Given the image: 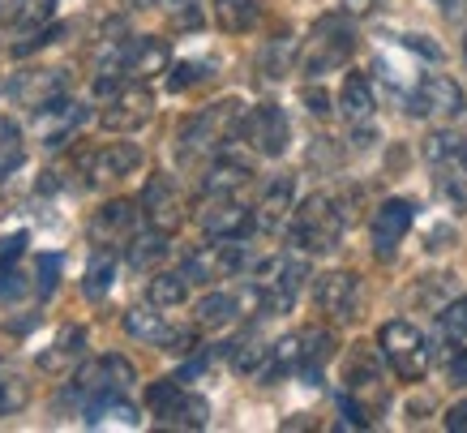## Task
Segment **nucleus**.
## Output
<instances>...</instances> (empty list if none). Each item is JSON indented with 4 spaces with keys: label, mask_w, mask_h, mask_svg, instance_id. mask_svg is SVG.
<instances>
[{
    "label": "nucleus",
    "mask_w": 467,
    "mask_h": 433,
    "mask_svg": "<svg viewBox=\"0 0 467 433\" xmlns=\"http://www.w3.org/2000/svg\"><path fill=\"white\" fill-rule=\"evenodd\" d=\"M57 275H60V258L57 253H39V266H35V292H39V301H47L57 292Z\"/></svg>",
    "instance_id": "obj_41"
},
{
    "label": "nucleus",
    "mask_w": 467,
    "mask_h": 433,
    "mask_svg": "<svg viewBox=\"0 0 467 433\" xmlns=\"http://www.w3.org/2000/svg\"><path fill=\"white\" fill-rule=\"evenodd\" d=\"M348 395H352L356 404L365 407L368 417L386 404V386H382V361L373 356V348H360L352 352V361H348Z\"/></svg>",
    "instance_id": "obj_13"
},
{
    "label": "nucleus",
    "mask_w": 467,
    "mask_h": 433,
    "mask_svg": "<svg viewBox=\"0 0 467 433\" xmlns=\"http://www.w3.org/2000/svg\"><path fill=\"white\" fill-rule=\"evenodd\" d=\"M378 343H382V356L390 361V369H395L403 382H420L429 369V361H433V348H429V339L411 326V322L395 318L386 322L382 331H378Z\"/></svg>",
    "instance_id": "obj_5"
},
{
    "label": "nucleus",
    "mask_w": 467,
    "mask_h": 433,
    "mask_svg": "<svg viewBox=\"0 0 467 433\" xmlns=\"http://www.w3.org/2000/svg\"><path fill=\"white\" fill-rule=\"evenodd\" d=\"M103 420H120V425H138V407L125 404L120 391H95L90 404H86V425L99 429Z\"/></svg>",
    "instance_id": "obj_28"
},
{
    "label": "nucleus",
    "mask_w": 467,
    "mask_h": 433,
    "mask_svg": "<svg viewBox=\"0 0 467 433\" xmlns=\"http://www.w3.org/2000/svg\"><path fill=\"white\" fill-rule=\"evenodd\" d=\"M438 322H441V335L454 339V343H463V339H467V296L451 301V305L438 313Z\"/></svg>",
    "instance_id": "obj_39"
},
{
    "label": "nucleus",
    "mask_w": 467,
    "mask_h": 433,
    "mask_svg": "<svg viewBox=\"0 0 467 433\" xmlns=\"http://www.w3.org/2000/svg\"><path fill=\"white\" fill-rule=\"evenodd\" d=\"M257 17H262L257 0H214V22H219V30H227V35L254 30Z\"/></svg>",
    "instance_id": "obj_30"
},
{
    "label": "nucleus",
    "mask_w": 467,
    "mask_h": 433,
    "mask_svg": "<svg viewBox=\"0 0 467 433\" xmlns=\"http://www.w3.org/2000/svg\"><path fill=\"white\" fill-rule=\"evenodd\" d=\"M142 215L150 227H163V232H171V227H181L184 219V202H181V189H176V181L171 176H150L142 189Z\"/></svg>",
    "instance_id": "obj_19"
},
{
    "label": "nucleus",
    "mask_w": 467,
    "mask_h": 433,
    "mask_svg": "<svg viewBox=\"0 0 467 433\" xmlns=\"http://www.w3.org/2000/svg\"><path fill=\"white\" fill-rule=\"evenodd\" d=\"M411 48V52H420V57H429V60H441V48L438 43H429L425 35H408V39H403Z\"/></svg>",
    "instance_id": "obj_49"
},
{
    "label": "nucleus",
    "mask_w": 467,
    "mask_h": 433,
    "mask_svg": "<svg viewBox=\"0 0 467 433\" xmlns=\"http://www.w3.org/2000/svg\"><path fill=\"white\" fill-rule=\"evenodd\" d=\"M86 116H90V112H86L78 99H69V95L52 99L47 108H39V112H35V129H39V142L57 151V146H65V142H69L73 133L86 125Z\"/></svg>",
    "instance_id": "obj_14"
},
{
    "label": "nucleus",
    "mask_w": 467,
    "mask_h": 433,
    "mask_svg": "<svg viewBox=\"0 0 467 433\" xmlns=\"http://www.w3.org/2000/svg\"><path fill=\"white\" fill-rule=\"evenodd\" d=\"M168 43L155 39V35H138V39H125L120 43V65H125V78L129 82H146L155 73H168Z\"/></svg>",
    "instance_id": "obj_17"
},
{
    "label": "nucleus",
    "mask_w": 467,
    "mask_h": 433,
    "mask_svg": "<svg viewBox=\"0 0 467 433\" xmlns=\"http://www.w3.org/2000/svg\"><path fill=\"white\" fill-rule=\"evenodd\" d=\"M236 313H241V301L232 292H211L198 301V322L202 326H211V331H219V326H232L236 322Z\"/></svg>",
    "instance_id": "obj_33"
},
{
    "label": "nucleus",
    "mask_w": 467,
    "mask_h": 433,
    "mask_svg": "<svg viewBox=\"0 0 467 433\" xmlns=\"http://www.w3.org/2000/svg\"><path fill=\"white\" fill-rule=\"evenodd\" d=\"M425 159L446 176H467V138L463 133H429L425 138Z\"/></svg>",
    "instance_id": "obj_22"
},
{
    "label": "nucleus",
    "mask_w": 467,
    "mask_h": 433,
    "mask_svg": "<svg viewBox=\"0 0 467 433\" xmlns=\"http://www.w3.org/2000/svg\"><path fill=\"white\" fill-rule=\"evenodd\" d=\"M142 146L138 142H108L99 151H90L82 159V176L86 185H112V181H125L133 172L142 168Z\"/></svg>",
    "instance_id": "obj_9"
},
{
    "label": "nucleus",
    "mask_w": 467,
    "mask_h": 433,
    "mask_svg": "<svg viewBox=\"0 0 467 433\" xmlns=\"http://www.w3.org/2000/svg\"><path fill=\"white\" fill-rule=\"evenodd\" d=\"M125 331L133 339H142V343H163V335H168V326H163V318H159L155 309H129Z\"/></svg>",
    "instance_id": "obj_35"
},
{
    "label": "nucleus",
    "mask_w": 467,
    "mask_h": 433,
    "mask_svg": "<svg viewBox=\"0 0 467 433\" xmlns=\"http://www.w3.org/2000/svg\"><path fill=\"white\" fill-rule=\"evenodd\" d=\"M65 90H69L65 69H26V73H17L14 82H9V99H14L17 108H30V112L47 108V103L60 99Z\"/></svg>",
    "instance_id": "obj_15"
},
{
    "label": "nucleus",
    "mask_w": 467,
    "mask_h": 433,
    "mask_svg": "<svg viewBox=\"0 0 467 433\" xmlns=\"http://www.w3.org/2000/svg\"><path fill=\"white\" fill-rule=\"evenodd\" d=\"M313 301L330 322H356L360 318V280L348 270H330L313 283Z\"/></svg>",
    "instance_id": "obj_10"
},
{
    "label": "nucleus",
    "mask_w": 467,
    "mask_h": 433,
    "mask_svg": "<svg viewBox=\"0 0 467 433\" xmlns=\"http://www.w3.org/2000/svg\"><path fill=\"white\" fill-rule=\"evenodd\" d=\"M249 181H254V164H249V159H241V154H219L211 168H206L202 189H206V197H236Z\"/></svg>",
    "instance_id": "obj_21"
},
{
    "label": "nucleus",
    "mask_w": 467,
    "mask_h": 433,
    "mask_svg": "<svg viewBox=\"0 0 467 433\" xmlns=\"http://www.w3.org/2000/svg\"><path fill=\"white\" fill-rule=\"evenodd\" d=\"M159 9H168L176 22H189V26H198V0H155Z\"/></svg>",
    "instance_id": "obj_45"
},
{
    "label": "nucleus",
    "mask_w": 467,
    "mask_h": 433,
    "mask_svg": "<svg viewBox=\"0 0 467 433\" xmlns=\"http://www.w3.org/2000/svg\"><path fill=\"white\" fill-rule=\"evenodd\" d=\"M112 283H116V262H112V253L108 249H99L95 258H90V266H86L82 296L86 301H103V296L112 292Z\"/></svg>",
    "instance_id": "obj_32"
},
{
    "label": "nucleus",
    "mask_w": 467,
    "mask_h": 433,
    "mask_svg": "<svg viewBox=\"0 0 467 433\" xmlns=\"http://www.w3.org/2000/svg\"><path fill=\"white\" fill-rule=\"evenodd\" d=\"M138 382V369L125 361V356H99V361L82 364L78 374V391L95 395V391H129Z\"/></svg>",
    "instance_id": "obj_20"
},
{
    "label": "nucleus",
    "mask_w": 467,
    "mask_h": 433,
    "mask_svg": "<svg viewBox=\"0 0 467 433\" xmlns=\"http://www.w3.org/2000/svg\"><path fill=\"white\" fill-rule=\"evenodd\" d=\"M57 17V0H9L5 22L22 35H39V26H47Z\"/></svg>",
    "instance_id": "obj_29"
},
{
    "label": "nucleus",
    "mask_w": 467,
    "mask_h": 433,
    "mask_svg": "<svg viewBox=\"0 0 467 433\" xmlns=\"http://www.w3.org/2000/svg\"><path fill=\"white\" fill-rule=\"evenodd\" d=\"M146 404L150 412L159 417L163 429H206L211 425V404L202 399V395L184 391L181 377H163V382H150V391H146Z\"/></svg>",
    "instance_id": "obj_3"
},
{
    "label": "nucleus",
    "mask_w": 467,
    "mask_h": 433,
    "mask_svg": "<svg viewBox=\"0 0 467 433\" xmlns=\"http://www.w3.org/2000/svg\"><path fill=\"white\" fill-rule=\"evenodd\" d=\"M441 9H446V14L451 17H459V14H467V0H438Z\"/></svg>",
    "instance_id": "obj_52"
},
{
    "label": "nucleus",
    "mask_w": 467,
    "mask_h": 433,
    "mask_svg": "<svg viewBox=\"0 0 467 433\" xmlns=\"http://www.w3.org/2000/svg\"><path fill=\"white\" fill-rule=\"evenodd\" d=\"M206 78V65H193V60H181L176 69L168 73V86L171 90H189V86H198Z\"/></svg>",
    "instance_id": "obj_43"
},
{
    "label": "nucleus",
    "mask_w": 467,
    "mask_h": 433,
    "mask_svg": "<svg viewBox=\"0 0 467 433\" xmlns=\"http://www.w3.org/2000/svg\"><path fill=\"white\" fill-rule=\"evenodd\" d=\"M142 202H125V197H120V202H108V206L99 210V215H95V219H90V240H95V245H120V240H133L138 237V224H142Z\"/></svg>",
    "instance_id": "obj_16"
},
{
    "label": "nucleus",
    "mask_w": 467,
    "mask_h": 433,
    "mask_svg": "<svg viewBox=\"0 0 467 433\" xmlns=\"http://www.w3.org/2000/svg\"><path fill=\"white\" fill-rule=\"evenodd\" d=\"M244 138L254 146L257 154H266V159H279L287 151V138H292V125H287V112L284 108H275V103H262L254 112L244 116Z\"/></svg>",
    "instance_id": "obj_12"
},
{
    "label": "nucleus",
    "mask_w": 467,
    "mask_h": 433,
    "mask_svg": "<svg viewBox=\"0 0 467 433\" xmlns=\"http://www.w3.org/2000/svg\"><path fill=\"white\" fill-rule=\"evenodd\" d=\"M198 224L211 240H244L257 227V210H249L236 197H211V206L198 215Z\"/></svg>",
    "instance_id": "obj_11"
},
{
    "label": "nucleus",
    "mask_w": 467,
    "mask_h": 433,
    "mask_svg": "<svg viewBox=\"0 0 467 433\" xmlns=\"http://www.w3.org/2000/svg\"><path fill=\"white\" fill-rule=\"evenodd\" d=\"M22 164V142H17V125L0 121V172H14Z\"/></svg>",
    "instance_id": "obj_42"
},
{
    "label": "nucleus",
    "mask_w": 467,
    "mask_h": 433,
    "mask_svg": "<svg viewBox=\"0 0 467 433\" xmlns=\"http://www.w3.org/2000/svg\"><path fill=\"white\" fill-rule=\"evenodd\" d=\"M343 227H348V210H339V202L330 194H313V197H305L300 210L292 215L287 237L305 253H330L339 245Z\"/></svg>",
    "instance_id": "obj_2"
},
{
    "label": "nucleus",
    "mask_w": 467,
    "mask_h": 433,
    "mask_svg": "<svg viewBox=\"0 0 467 433\" xmlns=\"http://www.w3.org/2000/svg\"><path fill=\"white\" fill-rule=\"evenodd\" d=\"M150 116H155V95L146 90V82H133V86H120L116 95H108V108L99 112V125L108 133H133Z\"/></svg>",
    "instance_id": "obj_8"
},
{
    "label": "nucleus",
    "mask_w": 467,
    "mask_h": 433,
    "mask_svg": "<svg viewBox=\"0 0 467 433\" xmlns=\"http://www.w3.org/2000/svg\"><path fill=\"white\" fill-rule=\"evenodd\" d=\"M30 404V382L22 374H5L0 377V417H14Z\"/></svg>",
    "instance_id": "obj_36"
},
{
    "label": "nucleus",
    "mask_w": 467,
    "mask_h": 433,
    "mask_svg": "<svg viewBox=\"0 0 467 433\" xmlns=\"http://www.w3.org/2000/svg\"><path fill=\"white\" fill-rule=\"evenodd\" d=\"M26 245H30L26 232H14V237H5V240H0V262H17V258L26 253Z\"/></svg>",
    "instance_id": "obj_46"
},
{
    "label": "nucleus",
    "mask_w": 467,
    "mask_h": 433,
    "mask_svg": "<svg viewBox=\"0 0 467 433\" xmlns=\"http://www.w3.org/2000/svg\"><path fill=\"white\" fill-rule=\"evenodd\" d=\"M411 116H441V121H459L467 112V95L463 86L446 78V73H429L420 78V86L411 90Z\"/></svg>",
    "instance_id": "obj_7"
},
{
    "label": "nucleus",
    "mask_w": 467,
    "mask_h": 433,
    "mask_svg": "<svg viewBox=\"0 0 467 433\" xmlns=\"http://www.w3.org/2000/svg\"><path fill=\"white\" fill-rule=\"evenodd\" d=\"M339 108L352 125H368V116H373V86H368L365 73H348V78H343Z\"/></svg>",
    "instance_id": "obj_27"
},
{
    "label": "nucleus",
    "mask_w": 467,
    "mask_h": 433,
    "mask_svg": "<svg viewBox=\"0 0 467 433\" xmlns=\"http://www.w3.org/2000/svg\"><path fill=\"white\" fill-rule=\"evenodd\" d=\"M189 275L184 270H163V275H155L150 280V305L155 309H176L189 301Z\"/></svg>",
    "instance_id": "obj_31"
},
{
    "label": "nucleus",
    "mask_w": 467,
    "mask_h": 433,
    "mask_svg": "<svg viewBox=\"0 0 467 433\" xmlns=\"http://www.w3.org/2000/svg\"><path fill=\"white\" fill-rule=\"evenodd\" d=\"M305 280H309V266L300 262V258H275V262H266L262 280L254 283V305L266 318L270 313H287V309L296 305V292Z\"/></svg>",
    "instance_id": "obj_6"
},
{
    "label": "nucleus",
    "mask_w": 467,
    "mask_h": 433,
    "mask_svg": "<svg viewBox=\"0 0 467 433\" xmlns=\"http://www.w3.org/2000/svg\"><path fill=\"white\" fill-rule=\"evenodd\" d=\"M266 361H270V348H262L257 339H249V343H232V369H236V374H257L262 377Z\"/></svg>",
    "instance_id": "obj_37"
},
{
    "label": "nucleus",
    "mask_w": 467,
    "mask_h": 433,
    "mask_svg": "<svg viewBox=\"0 0 467 433\" xmlns=\"http://www.w3.org/2000/svg\"><path fill=\"white\" fill-rule=\"evenodd\" d=\"M163 352H171V356H193V352H198V335H193V331H168V335H163Z\"/></svg>",
    "instance_id": "obj_44"
},
{
    "label": "nucleus",
    "mask_w": 467,
    "mask_h": 433,
    "mask_svg": "<svg viewBox=\"0 0 467 433\" xmlns=\"http://www.w3.org/2000/svg\"><path fill=\"white\" fill-rule=\"evenodd\" d=\"M26 292H35V283L14 262H0V301H22Z\"/></svg>",
    "instance_id": "obj_40"
},
{
    "label": "nucleus",
    "mask_w": 467,
    "mask_h": 433,
    "mask_svg": "<svg viewBox=\"0 0 467 433\" xmlns=\"http://www.w3.org/2000/svg\"><path fill=\"white\" fill-rule=\"evenodd\" d=\"M292 194H296V181L292 176H275L266 185V194L257 202V227L262 232H279L287 219V210H292Z\"/></svg>",
    "instance_id": "obj_23"
},
{
    "label": "nucleus",
    "mask_w": 467,
    "mask_h": 433,
    "mask_svg": "<svg viewBox=\"0 0 467 433\" xmlns=\"http://www.w3.org/2000/svg\"><path fill=\"white\" fill-rule=\"evenodd\" d=\"M241 129H244V108L236 99H219V103L202 108L198 116H189L181 125V133H176V159L193 164L202 154L227 146L232 138H241Z\"/></svg>",
    "instance_id": "obj_1"
},
{
    "label": "nucleus",
    "mask_w": 467,
    "mask_h": 433,
    "mask_svg": "<svg viewBox=\"0 0 467 433\" xmlns=\"http://www.w3.org/2000/svg\"><path fill=\"white\" fill-rule=\"evenodd\" d=\"M82 352H86V331L82 326H65L57 335V343L39 356V369L43 374H69L73 361H78Z\"/></svg>",
    "instance_id": "obj_25"
},
{
    "label": "nucleus",
    "mask_w": 467,
    "mask_h": 433,
    "mask_svg": "<svg viewBox=\"0 0 467 433\" xmlns=\"http://www.w3.org/2000/svg\"><path fill=\"white\" fill-rule=\"evenodd\" d=\"M411 219H416L411 202H403V197L382 202L378 215H373V253H378V258H395V249L411 232Z\"/></svg>",
    "instance_id": "obj_18"
},
{
    "label": "nucleus",
    "mask_w": 467,
    "mask_h": 433,
    "mask_svg": "<svg viewBox=\"0 0 467 433\" xmlns=\"http://www.w3.org/2000/svg\"><path fill=\"white\" fill-rule=\"evenodd\" d=\"M305 108H309V116H330V95L317 90V86H309V90H305Z\"/></svg>",
    "instance_id": "obj_47"
},
{
    "label": "nucleus",
    "mask_w": 467,
    "mask_h": 433,
    "mask_svg": "<svg viewBox=\"0 0 467 433\" xmlns=\"http://www.w3.org/2000/svg\"><path fill=\"white\" fill-rule=\"evenodd\" d=\"M168 232L163 227H150V232H138V237L125 245V258H129V266L142 275V270H155L163 258H168Z\"/></svg>",
    "instance_id": "obj_26"
},
{
    "label": "nucleus",
    "mask_w": 467,
    "mask_h": 433,
    "mask_svg": "<svg viewBox=\"0 0 467 433\" xmlns=\"http://www.w3.org/2000/svg\"><path fill=\"white\" fill-rule=\"evenodd\" d=\"M335 335L322 331V326H309V331H300V374L309 377V386H317V374H322V364L335 356Z\"/></svg>",
    "instance_id": "obj_24"
},
{
    "label": "nucleus",
    "mask_w": 467,
    "mask_h": 433,
    "mask_svg": "<svg viewBox=\"0 0 467 433\" xmlns=\"http://www.w3.org/2000/svg\"><path fill=\"white\" fill-rule=\"evenodd\" d=\"M446 429H451V433H467V399H463V404H454L451 412H446Z\"/></svg>",
    "instance_id": "obj_50"
},
{
    "label": "nucleus",
    "mask_w": 467,
    "mask_h": 433,
    "mask_svg": "<svg viewBox=\"0 0 467 433\" xmlns=\"http://www.w3.org/2000/svg\"><path fill=\"white\" fill-rule=\"evenodd\" d=\"M386 0H343V14L348 17H368V14H378Z\"/></svg>",
    "instance_id": "obj_48"
},
{
    "label": "nucleus",
    "mask_w": 467,
    "mask_h": 433,
    "mask_svg": "<svg viewBox=\"0 0 467 433\" xmlns=\"http://www.w3.org/2000/svg\"><path fill=\"white\" fill-rule=\"evenodd\" d=\"M184 275L193 283H211V280H219V258H214V245H206V249H193L189 258H184V266H181Z\"/></svg>",
    "instance_id": "obj_38"
},
{
    "label": "nucleus",
    "mask_w": 467,
    "mask_h": 433,
    "mask_svg": "<svg viewBox=\"0 0 467 433\" xmlns=\"http://www.w3.org/2000/svg\"><path fill=\"white\" fill-rule=\"evenodd\" d=\"M292 60H296V39H292V35H275V39L262 48L257 65H262L266 78H284V73L292 69Z\"/></svg>",
    "instance_id": "obj_34"
},
{
    "label": "nucleus",
    "mask_w": 467,
    "mask_h": 433,
    "mask_svg": "<svg viewBox=\"0 0 467 433\" xmlns=\"http://www.w3.org/2000/svg\"><path fill=\"white\" fill-rule=\"evenodd\" d=\"M451 382L467 386V348H459V352L451 356Z\"/></svg>",
    "instance_id": "obj_51"
},
{
    "label": "nucleus",
    "mask_w": 467,
    "mask_h": 433,
    "mask_svg": "<svg viewBox=\"0 0 467 433\" xmlns=\"http://www.w3.org/2000/svg\"><path fill=\"white\" fill-rule=\"evenodd\" d=\"M356 52V35L348 26V14H326L317 26H313V39L305 48V73L309 78H322L330 69H343Z\"/></svg>",
    "instance_id": "obj_4"
}]
</instances>
